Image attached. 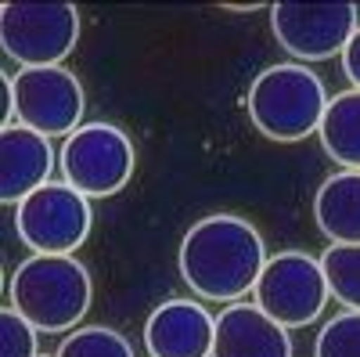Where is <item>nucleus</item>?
I'll list each match as a JSON object with an SVG mask.
<instances>
[{
  "label": "nucleus",
  "instance_id": "nucleus-20",
  "mask_svg": "<svg viewBox=\"0 0 360 357\" xmlns=\"http://www.w3.org/2000/svg\"><path fill=\"white\" fill-rule=\"evenodd\" d=\"M0 94H4V115H0V130L15 127V83H11V73L0 76Z\"/></svg>",
  "mask_w": 360,
  "mask_h": 357
},
{
  "label": "nucleus",
  "instance_id": "nucleus-17",
  "mask_svg": "<svg viewBox=\"0 0 360 357\" xmlns=\"http://www.w3.org/2000/svg\"><path fill=\"white\" fill-rule=\"evenodd\" d=\"M314 357H360V311H342L314 339Z\"/></svg>",
  "mask_w": 360,
  "mask_h": 357
},
{
  "label": "nucleus",
  "instance_id": "nucleus-18",
  "mask_svg": "<svg viewBox=\"0 0 360 357\" xmlns=\"http://www.w3.org/2000/svg\"><path fill=\"white\" fill-rule=\"evenodd\" d=\"M37 336L40 332L15 307H4V314H0V357H40Z\"/></svg>",
  "mask_w": 360,
  "mask_h": 357
},
{
  "label": "nucleus",
  "instance_id": "nucleus-1",
  "mask_svg": "<svg viewBox=\"0 0 360 357\" xmlns=\"http://www.w3.org/2000/svg\"><path fill=\"white\" fill-rule=\"evenodd\" d=\"M266 260L263 234L238 213H209L195 220L176 253L184 282L195 296L213 303H234L252 292Z\"/></svg>",
  "mask_w": 360,
  "mask_h": 357
},
{
  "label": "nucleus",
  "instance_id": "nucleus-10",
  "mask_svg": "<svg viewBox=\"0 0 360 357\" xmlns=\"http://www.w3.org/2000/svg\"><path fill=\"white\" fill-rule=\"evenodd\" d=\"M217 318L195 300H166L144 321L148 357H213Z\"/></svg>",
  "mask_w": 360,
  "mask_h": 357
},
{
  "label": "nucleus",
  "instance_id": "nucleus-8",
  "mask_svg": "<svg viewBox=\"0 0 360 357\" xmlns=\"http://www.w3.org/2000/svg\"><path fill=\"white\" fill-rule=\"evenodd\" d=\"M15 83V123L37 130L44 137H72L83 127L86 94L76 73L65 65L44 69H18L11 73Z\"/></svg>",
  "mask_w": 360,
  "mask_h": 357
},
{
  "label": "nucleus",
  "instance_id": "nucleus-15",
  "mask_svg": "<svg viewBox=\"0 0 360 357\" xmlns=\"http://www.w3.org/2000/svg\"><path fill=\"white\" fill-rule=\"evenodd\" d=\"M321 267L332 300L346 311H360V246H328L321 253Z\"/></svg>",
  "mask_w": 360,
  "mask_h": 357
},
{
  "label": "nucleus",
  "instance_id": "nucleus-14",
  "mask_svg": "<svg viewBox=\"0 0 360 357\" xmlns=\"http://www.w3.org/2000/svg\"><path fill=\"white\" fill-rule=\"evenodd\" d=\"M317 137H321V148L342 170H360V91L349 87V91L328 101Z\"/></svg>",
  "mask_w": 360,
  "mask_h": 357
},
{
  "label": "nucleus",
  "instance_id": "nucleus-2",
  "mask_svg": "<svg viewBox=\"0 0 360 357\" xmlns=\"http://www.w3.org/2000/svg\"><path fill=\"white\" fill-rule=\"evenodd\" d=\"M8 296V307H15L37 332H72L90 311L94 285L76 256L33 253L15 267Z\"/></svg>",
  "mask_w": 360,
  "mask_h": 357
},
{
  "label": "nucleus",
  "instance_id": "nucleus-7",
  "mask_svg": "<svg viewBox=\"0 0 360 357\" xmlns=\"http://www.w3.org/2000/svg\"><path fill=\"white\" fill-rule=\"evenodd\" d=\"M90 227H94L90 199L65 181H51L15 206L18 238L44 256H72L86 242Z\"/></svg>",
  "mask_w": 360,
  "mask_h": 357
},
{
  "label": "nucleus",
  "instance_id": "nucleus-13",
  "mask_svg": "<svg viewBox=\"0 0 360 357\" xmlns=\"http://www.w3.org/2000/svg\"><path fill=\"white\" fill-rule=\"evenodd\" d=\"M314 220L332 246H360V170H339L317 188Z\"/></svg>",
  "mask_w": 360,
  "mask_h": 357
},
{
  "label": "nucleus",
  "instance_id": "nucleus-9",
  "mask_svg": "<svg viewBox=\"0 0 360 357\" xmlns=\"http://www.w3.org/2000/svg\"><path fill=\"white\" fill-rule=\"evenodd\" d=\"M360 25L356 4L349 0H332V4H299V0H285V4L270 8V29H274L278 44L295 58L299 65L310 62H328L346 51Z\"/></svg>",
  "mask_w": 360,
  "mask_h": 357
},
{
  "label": "nucleus",
  "instance_id": "nucleus-19",
  "mask_svg": "<svg viewBox=\"0 0 360 357\" xmlns=\"http://www.w3.org/2000/svg\"><path fill=\"white\" fill-rule=\"evenodd\" d=\"M342 73H346V80L353 83V91H360V25H356L353 40H349L346 51H342Z\"/></svg>",
  "mask_w": 360,
  "mask_h": 357
},
{
  "label": "nucleus",
  "instance_id": "nucleus-11",
  "mask_svg": "<svg viewBox=\"0 0 360 357\" xmlns=\"http://www.w3.org/2000/svg\"><path fill=\"white\" fill-rule=\"evenodd\" d=\"M58 156L51 137L29 130L22 123L0 130V199L18 206L44 184H51V170Z\"/></svg>",
  "mask_w": 360,
  "mask_h": 357
},
{
  "label": "nucleus",
  "instance_id": "nucleus-3",
  "mask_svg": "<svg viewBox=\"0 0 360 357\" xmlns=\"http://www.w3.org/2000/svg\"><path fill=\"white\" fill-rule=\"evenodd\" d=\"M324 80L310 73V65L281 62L263 69L249 87V119L252 127L270 141H303L321 130V119L328 112Z\"/></svg>",
  "mask_w": 360,
  "mask_h": 357
},
{
  "label": "nucleus",
  "instance_id": "nucleus-12",
  "mask_svg": "<svg viewBox=\"0 0 360 357\" xmlns=\"http://www.w3.org/2000/svg\"><path fill=\"white\" fill-rule=\"evenodd\" d=\"M213 357H292V336L256 303H227L217 314Z\"/></svg>",
  "mask_w": 360,
  "mask_h": 357
},
{
  "label": "nucleus",
  "instance_id": "nucleus-16",
  "mask_svg": "<svg viewBox=\"0 0 360 357\" xmlns=\"http://www.w3.org/2000/svg\"><path fill=\"white\" fill-rule=\"evenodd\" d=\"M54 357H134V346L123 332L105 329V325H83L69 332Z\"/></svg>",
  "mask_w": 360,
  "mask_h": 357
},
{
  "label": "nucleus",
  "instance_id": "nucleus-6",
  "mask_svg": "<svg viewBox=\"0 0 360 357\" xmlns=\"http://www.w3.org/2000/svg\"><path fill=\"white\" fill-rule=\"evenodd\" d=\"M252 300L266 318H274L285 329L314 325L324 303L332 300L321 256H310L303 249H285L278 256H270L252 289Z\"/></svg>",
  "mask_w": 360,
  "mask_h": 357
},
{
  "label": "nucleus",
  "instance_id": "nucleus-4",
  "mask_svg": "<svg viewBox=\"0 0 360 357\" xmlns=\"http://www.w3.org/2000/svg\"><path fill=\"white\" fill-rule=\"evenodd\" d=\"M79 40V8L69 0H22L0 8V44L18 69L62 65Z\"/></svg>",
  "mask_w": 360,
  "mask_h": 357
},
{
  "label": "nucleus",
  "instance_id": "nucleus-5",
  "mask_svg": "<svg viewBox=\"0 0 360 357\" xmlns=\"http://www.w3.org/2000/svg\"><path fill=\"white\" fill-rule=\"evenodd\" d=\"M58 166H62L65 184H72L86 199H108L130 184L137 148L127 130L112 123H83L72 137H65Z\"/></svg>",
  "mask_w": 360,
  "mask_h": 357
}]
</instances>
